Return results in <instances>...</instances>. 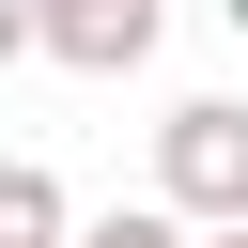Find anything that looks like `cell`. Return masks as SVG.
Returning <instances> with one entry per match:
<instances>
[{
	"instance_id": "obj_3",
	"label": "cell",
	"mask_w": 248,
	"mask_h": 248,
	"mask_svg": "<svg viewBox=\"0 0 248 248\" xmlns=\"http://www.w3.org/2000/svg\"><path fill=\"white\" fill-rule=\"evenodd\" d=\"M46 232H62V186L46 170H0V248H46Z\"/></svg>"
},
{
	"instance_id": "obj_1",
	"label": "cell",
	"mask_w": 248,
	"mask_h": 248,
	"mask_svg": "<svg viewBox=\"0 0 248 248\" xmlns=\"http://www.w3.org/2000/svg\"><path fill=\"white\" fill-rule=\"evenodd\" d=\"M46 31H62L78 62H124V46L155 31V0H46Z\"/></svg>"
},
{
	"instance_id": "obj_5",
	"label": "cell",
	"mask_w": 248,
	"mask_h": 248,
	"mask_svg": "<svg viewBox=\"0 0 248 248\" xmlns=\"http://www.w3.org/2000/svg\"><path fill=\"white\" fill-rule=\"evenodd\" d=\"M16 31H31V0H0V46H16Z\"/></svg>"
},
{
	"instance_id": "obj_2",
	"label": "cell",
	"mask_w": 248,
	"mask_h": 248,
	"mask_svg": "<svg viewBox=\"0 0 248 248\" xmlns=\"http://www.w3.org/2000/svg\"><path fill=\"white\" fill-rule=\"evenodd\" d=\"M170 170H186V202H232V108H186V140H170Z\"/></svg>"
},
{
	"instance_id": "obj_4",
	"label": "cell",
	"mask_w": 248,
	"mask_h": 248,
	"mask_svg": "<svg viewBox=\"0 0 248 248\" xmlns=\"http://www.w3.org/2000/svg\"><path fill=\"white\" fill-rule=\"evenodd\" d=\"M93 248H186V232H170V217H108Z\"/></svg>"
}]
</instances>
